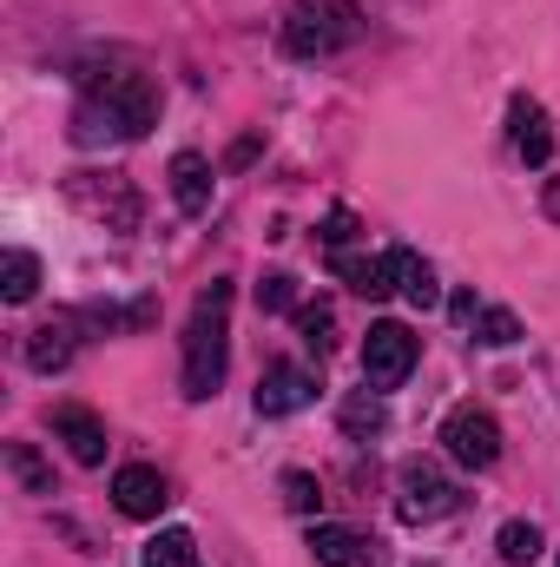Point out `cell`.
<instances>
[{
  "instance_id": "obj_1",
  "label": "cell",
  "mask_w": 560,
  "mask_h": 567,
  "mask_svg": "<svg viewBox=\"0 0 560 567\" xmlns=\"http://www.w3.org/2000/svg\"><path fill=\"white\" fill-rule=\"evenodd\" d=\"M158 126V86L133 66H86L80 73V106H73V140L113 145L145 140Z\"/></svg>"
},
{
  "instance_id": "obj_2",
  "label": "cell",
  "mask_w": 560,
  "mask_h": 567,
  "mask_svg": "<svg viewBox=\"0 0 560 567\" xmlns=\"http://www.w3.org/2000/svg\"><path fill=\"white\" fill-rule=\"evenodd\" d=\"M225 363H231V284L211 278L191 303V323H185V396L211 403L225 383Z\"/></svg>"
},
{
  "instance_id": "obj_3",
  "label": "cell",
  "mask_w": 560,
  "mask_h": 567,
  "mask_svg": "<svg viewBox=\"0 0 560 567\" xmlns=\"http://www.w3.org/2000/svg\"><path fill=\"white\" fill-rule=\"evenodd\" d=\"M356 40H363L356 0H297V7L283 13V47H290L297 60H330V53H343V47H356Z\"/></svg>"
},
{
  "instance_id": "obj_4",
  "label": "cell",
  "mask_w": 560,
  "mask_h": 567,
  "mask_svg": "<svg viewBox=\"0 0 560 567\" xmlns=\"http://www.w3.org/2000/svg\"><path fill=\"white\" fill-rule=\"evenodd\" d=\"M462 508V488L435 468V462H403L396 468V515L409 522V528H428V522H442V515H455Z\"/></svg>"
},
{
  "instance_id": "obj_5",
  "label": "cell",
  "mask_w": 560,
  "mask_h": 567,
  "mask_svg": "<svg viewBox=\"0 0 560 567\" xmlns=\"http://www.w3.org/2000/svg\"><path fill=\"white\" fill-rule=\"evenodd\" d=\"M409 370H416V330L409 323H370V337H363L370 390H396V383H409Z\"/></svg>"
},
{
  "instance_id": "obj_6",
  "label": "cell",
  "mask_w": 560,
  "mask_h": 567,
  "mask_svg": "<svg viewBox=\"0 0 560 567\" xmlns=\"http://www.w3.org/2000/svg\"><path fill=\"white\" fill-rule=\"evenodd\" d=\"M442 449H448L462 468H495V462H501V423H495L481 403H462V410L442 423Z\"/></svg>"
},
{
  "instance_id": "obj_7",
  "label": "cell",
  "mask_w": 560,
  "mask_h": 567,
  "mask_svg": "<svg viewBox=\"0 0 560 567\" xmlns=\"http://www.w3.org/2000/svg\"><path fill=\"white\" fill-rule=\"evenodd\" d=\"M66 192H73V205H80V212L106 218L113 231H133V225H139V192H133L120 172H106V178H100V172H80Z\"/></svg>"
},
{
  "instance_id": "obj_8",
  "label": "cell",
  "mask_w": 560,
  "mask_h": 567,
  "mask_svg": "<svg viewBox=\"0 0 560 567\" xmlns=\"http://www.w3.org/2000/svg\"><path fill=\"white\" fill-rule=\"evenodd\" d=\"M310 555H317V567H383L390 561L376 535H356V528H336V522L310 528Z\"/></svg>"
},
{
  "instance_id": "obj_9",
  "label": "cell",
  "mask_w": 560,
  "mask_h": 567,
  "mask_svg": "<svg viewBox=\"0 0 560 567\" xmlns=\"http://www.w3.org/2000/svg\"><path fill=\"white\" fill-rule=\"evenodd\" d=\"M303 403H317V370L303 363H271L258 377V416H297Z\"/></svg>"
},
{
  "instance_id": "obj_10",
  "label": "cell",
  "mask_w": 560,
  "mask_h": 567,
  "mask_svg": "<svg viewBox=\"0 0 560 567\" xmlns=\"http://www.w3.org/2000/svg\"><path fill=\"white\" fill-rule=\"evenodd\" d=\"M113 502H120V515H133V522H158V508H165L172 495H165V475H158V468L126 462V468L113 475Z\"/></svg>"
},
{
  "instance_id": "obj_11",
  "label": "cell",
  "mask_w": 560,
  "mask_h": 567,
  "mask_svg": "<svg viewBox=\"0 0 560 567\" xmlns=\"http://www.w3.org/2000/svg\"><path fill=\"white\" fill-rule=\"evenodd\" d=\"M53 435L73 449V462H86V468H100V462H106V423H100L93 410L60 403V410H53Z\"/></svg>"
},
{
  "instance_id": "obj_12",
  "label": "cell",
  "mask_w": 560,
  "mask_h": 567,
  "mask_svg": "<svg viewBox=\"0 0 560 567\" xmlns=\"http://www.w3.org/2000/svg\"><path fill=\"white\" fill-rule=\"evenodd\" d=\"M172 198H178V212L185 218H205L211 212V165L198 158V152H172Z\"/></svg>"
},
{
  "instance_id": "obj_13",
  "label": "cell",
  "mask_w": 560,
  "mask_h": 567,
  "mask_svg": "<svg viewBox=\"0 0 560 567\" xmlns=\"http://www.w3.org/2000/svg\"><path fill=\"white\" fill-rule=\"evenodd\" d=\"M508 120H515V152L528 158V165H548L554 158V126H548V113H541V100H515L508 106Z\"/></svg>"
},
{
  "instance_id": "obj_14",
  "label": "cell",
  "mask_w": 560,
  "mask_h": 567,
  "mask_svg": "<svg viewBox=\"0 0 560 567\" xmlns=\"http://www.w3.org/2000/svg\"><path fill=\"white\" fill-rule=\"evenodd\" d=\"M27 363H33L40 377L66 370V363H73V317H53V323L27 330Z\"/></svg>"
},
{
  "instance_id": "obj_15",
  "label": "cell",
  "mask_w": 560,
  "mask_h": 567,
  "mask_svg": "<svg viewBox=\"0 0 560 567\" xmlns=\"http://www.w3.org/2000/svg\"><path fill=\"white\" fill-rule=\"evenodd\" d=\"M336 278L350 284L356 297L383 303V297L396 290V265H390V258H350V251H336Z\"/></svg>"
},
{
  "instance_id": "obj_16",
  "label": "cell",
  "mask_w": 560,
  "mask_h": 567,
  "mask_svg": "<svg viewBox=\"0 0 560 567\" xmlns=\"http://www.w3.org/2000/svg\"><path fill=\"white\" fill-rule=\"evenodd\" d=\"M390 265H396V290L416 303V310H435L442 303V284H435V265L422 258V251H390Z\"/></svg>"
},
{
  "instance_id": "obj_17",
  "label": "cell",
  "mask_w": 560,
  "mask_h": 567,
  "mask_svg": "<svg viewBox=\"0 0 560 567\" xmlns=\"http://www.w3.org/2000/svg\"><path fill=\"white\" fill-rule=\"evenodd\" d=\"M336 423H343V435H383V429H390V403H383V390H350L343 410H336Z\"/></svg>"
},
{
  "instance_id": "obj_18",
  "label": "cell",
  "mask_w": 560,
  "mask_h": 567,
  "mask_svg": "<svg viewBox=\"0 0 560 567\" xmlns=\"http://www.w3.org/2000/svg\"><path fill=\"white\" fill-rule=\"evenodd\" d=\"M40 290V258L33 251H7V265H0V297L7 303H27Z\"/></svg>"
},
{
  "instance_id": "obj_19",
  "label": "cell",
  "mask_w": 560,
  "mask_h": 567,
  "mask_svg": "<svg viewBox=\"0 0 560 567\" xmlns=\"http://www.w3.org/2000/svg\"><path fill=\"white\" fill-rule=\"evenodd\" d=\"M145 567H205V561H198V542H191L185 528H165V535H152Z\"/></svg>"
},
{
  "instance_id": "obj_20",
  "label": "cell",
  "mask_w": 560,
  "mask_h": 567,
  "mask_svg": "<svg viewBox=\"0 0 560 567\" xmlns=\"http://www.w3.org/2000/svg\"><path fill=\"white\" fill-rule=\"evenodd\" d=\"M495 548H501L508 567H535L541 561V528H535V522H508V528L495 535Z\"/></svg>"
},
{
  "instance_id": "obj_21",
  "label": "cell",
  "mask_w": 560,
  "mask_h": 567,
  "mask_svg": "<svg viewBox=\"0 0 560 567\" xmlns=\"http://www.w3.org/2000/svg\"><path fill=\"white\" fill-rule=\"evenodd\" d=\"M7 468L20 475V488H27V495H53V468H46L27 442H7Z\"/></svg>"
},
{
  "instance_id": "obj_22",
  "label": "cell",
  "mask_w": 560,
  "mask_h": 567,
  "mask_svg": "<svg viewBox=\"0 0 560 567\" xmlns=\"http://www.w3.org/2000/svg\"><path fill=\"white\" fill-rule=\"evenodd\" d=\"M297 330H303V343L323 357V350L336 343V317H330V303H303V310H297Z\"/></svg>"
},
{
  "instance_id": "obj_23",
  "label": "cell",
  "mask_w": 560,
  "mask_h": 567,
  "mask_svg": "<svg viewBox=\"0 0 560 567\" xmlns=\"http://www.w3.org/2000/svg\"><path fill=\"white\" fill-rule=\"evenodd\" d=\"M475 337H481L488 350H508V343H521V317H515V310H481V317H475Z\"/></svg>"
},
{
  "instance_id": "obj_24",
  "label": "cell",
  "mask_w": 560,
  "mask_h": 567,
  "mask_svg": "<svg viewBox=\"0 0 560 567\" xmlns=\"http://www.w3.org/2000/svg\"><path fill=\"white\" fill-rule=\"evenodd\" d=\"M317 502H323V488H317V475H303V468H290V475H283V508H297V515H317Z\"/></svg>"
},
{
  "instance_id": "obj_25",
  "label": "cell",
  "mask_w": 560,
  "mask_h": 567,
  "mask_svg": "<svg viewBox=\"0 0 560 567\" xmlns=\"http://www.w3.org/2000/svg\"><path fill=\"white\" fill-rule=\"evenodd\" d=\"M290 303H297V278L271 271V278L258 284V310H290Z\"/></svg>"
},
{
  "instance_id": "obj_26",
  "label": "cell",
  "mask_w": 560,
  "mask_h": 567,
  "mask_svg": "<svg viewBox=\"0 0 560 567\" xmlns=\"http://www.w3.org/2000/svg\"><path fill=\"white\" fill-rule=\"evenodd\" d=\"M350 238H356V218L350 212H330L323 218V245H350Z\"/></svg>"
},
{
  "instance_id": "obj_27",
  "label": "cell",
  "mask_w": 560,
  "mask_h": 567,
  "mask_svg": "<svg viewBox=\"0 0 560 567\" xmlns=\"http://www.w3.org/2000/svg\"><path fill=\"white\" fill-rule=\"evenodd\" d=\"M448 310H455V323H475V317H481V303H475V290H462V297H455Z\"/></svg>"
},
{
  "instance_id": "obj_28",
  "label": "cell",
  "mask_w": 560,
  "mask_h": 567,
  "mask_svg": "<svg viewBox=\"0 0 560 567\" xmlns=\"http://www.w3.org/2000/svg\"><path fill=\"white\" fill-rule=\"evenodd\" d=\"M548 218H560V178L548 185Z\"/></svg>"
}]
</instances>
